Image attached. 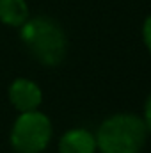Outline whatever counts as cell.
Returning a JSON list of instances; mask_svg holds the SVG:
<instances>
[{
	"label": "cell",
	"mask_w": 151,
	"mask_h": 153,
	"mask_svg": "<svg viewBox=\"0 0 151 153\" xmlns=\"http://www.w3.org/2000/svg\"><path fill=\"white\" fill-rule=\"evenodd\" d=\"M20 38L29 53L43 66H59L68 55V36L50 16H34L20 29Z\"/></svg>",
	"instance_id": "6da1fadb"
},
{
	"label": "cell",
	"mask_w": 151,
	"mask_h": 153,
	"mask_svg": "<svg viewBox=\"0 0 151 153\" xmlns=\"http://www.w3.org/2000/svg\"><path fill=\"white\" fill-rule=\"evenodd\" d=\"M148 134L141 116L128 112L114 114L107 117L94 134L96 150L101 153H141Z\"/></svg>",
	"instance_id": "7a4b0ae2"
},
{
	"label": "cell",
	"mask_w": 151,
	"mask_h": 153,
	"mask_svg": "<svg viewBox=\"0 0 151 153\" xmlns=\"http://www.w3.org/2000/svg\"><path fill=\"white\" fill-rule=\"evenodd\" d=\"M52 134V121L44 112H21L11 128L9 141L16 153H41L48 148Z\"/></svg>",
	"instance_id": "3957f363"
},
{
	"label": "cell",
	"mask_w": 151,
	"mask_h": 153,
	"mask_svg": "<svg viewBox=\"0 0 151 153\" xmlns=\"http://www.w3.org/2000/svg\"><path fill=\"white\" fill-rule=\"evenodd\" d=\"M7 96L11 105L21 114V112H32L38 111L43 102V91L38 84L30 78H16L11 82L7 89Z\"/></svg>",
	"instance_id": "277c9868"
},
{
	"label": "cell",
	"mask_w": 151,
	"mask_h": 153,
	"mask_svg": "<svg viewBox=\"0 0 151 153\" xmlns=\"http://www.w3.org/2000/svg\"><path fill=\"white\" fill-rule=\"evenodd\" d=\"M96 137L85 128H71L59 139V153H94Z\"/></svg>",
	"instance_id": "5b68a950"
},
{
	"label": "cell",
	"mask_w": 151,
	"mask_h": 153,
	"mask_svg": "<svg viewBox=\"0 0 151 153\" xmlns=\"http://www.w3.org/2000/svg\"><path fill=\"white\" fill-rule=\"evenodd\" d=\"M30 18L27 0H0V23L21 29Z\"/></svg>",
	"instance_id": "8992f818"
},
{
	"label": "cell",
	"mask_w": 151,
	"mask_h": 153,
	"mask_svg": "<svg viewBox=\"0 0 151 153\" xmlns=\"http://www.w3.org/2000/svg\"><path fill=\"white\" fill-rule=\"evenodd\" d=\"M142 39H144V45H146L148 52L151 53V14L144 20V25H142Z\"/></svg>",
	"instance_id": "52a82bcc"
},
{
	"label": "cell",
	"mask_w": 151,
	"mask_h": 153,
	"mask_svg": "<svg viewBox=\"0 0 151 153\" xmlns=\"http://www.w3.org/2000/svg\"><path fill=\"white\" fill-rule=\"evenodd\" d=\"M144 125H146V128H148V132L151 134V94L148 96V100H146V105H144Z\"/></svg>",
	"instance_id": "ba28073f"
}]
</instances>
